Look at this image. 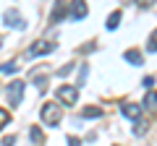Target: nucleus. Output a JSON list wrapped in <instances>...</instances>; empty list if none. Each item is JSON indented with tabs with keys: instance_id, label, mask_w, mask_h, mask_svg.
Listing matches in <instances>:
<instances>
[{
	"instance_id": "1",
	"label": "nucleus",
	"mask_w": 157,
	"mask_h": 146,
	"mask_svg": "<svg viewBox=\"0 0 157 146\" xmlns=\"http://www.w3.org/2000/svg\"><path fill=\"white\" fill-rule=\"evenodd\" d=\"M63 120V107L58 104V102H47L45 107H42V123L50 125V128H55V125H60Z\"/></svg>"
},
{
	"instance_id": "2",
	"label": "nucleus",
	"mask_w": 157,
	"mask_h": 146,
	"mask_svg": "<svg viewBox=\"0 0 157 146\" xmlns=\"http://www.w3.org/2000/svg\"><path fill=\"white\" fill-rule=\"evenodd\" d=\"M55 97H58L66 107H71V104H76V102H78V89H76V86H66V84H63V86H58Z\"/></svg>"
},
{
	"instance_id": "3",
	"label": "nucleus",
	"mask_w": 157,
	"mask_h": 146,
	"mask_svg": "<svg viewBox=\"0 0 157 146\" xmlns=\"http://www.w3.org/2000/svg\"><path fill=\"white\" fill-rule=\"evenodd\" d=\"M24 89H26L24 81H11V86H8V102H11V107H18V104H21Z\"/></svg>"
},
{
	"instance_id": "4",
	"label": "nucleus",
	"mask_w": 157,
	"mask_h": 146,
	"mask_svg": "<svg viewBox=\"0 0 157 146\" xmlns=\"http://www.w3.org/2000/svg\"><path fill=\"white\" fill-rule=\"evenodd\" d=\"M3 24H6V26H11V29H24V26H26V24H24V18H21V13H18L16 8L6 11V16H3Z\"/></svg>"
},
{
	"instance_id": "5",
	"label": "nucleus",
	"mask_w": 157,
	"mask_h": 146,
	"mask_svg": "<svg viewBox=\"0 0 157 146\" xmlns=\"http://www.w3.org/2000/svg\"><path fill=\"white\" fill-rule=\"evenodd\" d=\"M55 50V42H34L32 50H29V57H39V55H47V52Z\"/></svg>"
},
{
	"instance_id": "6",
	"label": "nucleus",
	"mask_w": 157,
	"mask_h": 146,
	"mask_svg": "<svg viewBox=\"0 0 157 146\" xmlns=\"http://www.w3.org/2000/svg\"><path fill=\"white\" fill-rule=\"evenodd\" d=\"M86 13H89V8H86L84 0H73V5H71V18H73V21L86 18Z\"/></svg>"
},
{
	"instance_id": "7",
	"label": "nucleus",
	"mask_w": 157,
	"mask_h": 146,
	"mask_svg": "<svg viewBox=\"0 0 157 146\" xmlns=\"http://www.w3.org/2000/svg\"><path fill=\"white\" fill-rule=\"evenodd\" d=\"M63 16H66V3L63 0H55V5H52V13H50V21L52 24H60Z\"/></svg>"
},
{
	"instance_id": "8",
	"label": "nucleus",
	"mask_w": 157,
	"mask_h": 146,
	"mask_svg": "<svg viewBox=\"0 0 157 146\" xmlns=\"http://www.w3.org/2000/svg\"><path fill=\"white\" fill-rule=\"evenodd\" d=\"M121 110H123V115L128 120H139L141 118V104H123Z\"/></svg>"
},
{
	"instance_id": "9",
	"label": "nucleus",
	"mask_w": 157,
	"mask_h": 146,
	"mask_svg": "<svg viewBox=\"0 0 157 146\" xmlns=\"http://www.w3.org/2000/svg\"><path fill=\"white\" fill-rule=\"evenodd\" d=\"M29 136H32V144L34 146H42V144H45V136H42V130H39V128H32V130H29Z\"/></svg>"
},
{
	"instance_id": "10",
	"label": "nucleus",
	"mask_w": 157,
	"mask_h": 146,
	"mask_svg": "<svg viewBox=\"0 0 157 146\" xmlns=\"http://www.w3.org/2000/svg\"><path fill=\"white\" fill-rule=\"evenodd\" d=\"M126 60H128L131 65H141V52L139 50H128L126 52Z\"/></svg>"
},
{
	"instance_id": "11",
	"label": "nucleus",
	"mask_w": 157,
	"mask_h": 146,
	"mask_svg": "<svg viewBox=\"0 0 157 146\" xmlns=\"http://www.w3.org/2000/svg\"><path fill=\"white\" fill-rule=\"evenodd\" d=\"M118 24H121V11H113L110 16H107V29H118Z\"/></svg>"
},
{
	"instance_id": "12",
	"label": "nucleus",
	"mask_w": 157,
	"mask_h": 146,
	"mask_svg": "<svg viewBox=\"0 0 157 146\" xmlns=\"http://www.w3.org/2000/svg\"><path fill=\"white\" fill-rule=\"evenodd\" d=\"M81 118H102V110H100V107H84Z\"/></svg>"
},
{
	"instance_id": "13",
	"label": "nucleus",
	"mask_w": 157,
	"mask_h": 146,
	"mask_svg": "<svg viewBox=\"0 0 157 146\" xmlns=\"http://www.w3.org/2000/svg\"><path fill=\"white\" fill-rule=\"evenodd\" d=\"M134 123H136V125H134V133H136V136H141L147 128H149V123H144L141 118H139V120H134Z\"/></svg>"
},
{
	"instance_id": "14",
	"label": "nucleus",
	"mask_w": 157,
	"mask_h": 146,
	"mask_svg": "<svg viewBox=\"0 0 157 146\" xmlns=\"http://www.w3.org/2000/svg\"><path fill=\"white\" fill-rule=\"evenodd\" d=\"M144 104H147V110H155V107H157V94H155V91H149V94H147Z\"/></svg>"
},
{
	"instance_id": "15",
	"label": "nucleus",
	"mask_w": 157,
	"mask_h": 146,
	"mask_svg": "<svg viewBox=\"0 0 157 146\" xmlns=\"http://www.w3.org/2000/svg\"><path fill=\"white\" fill-rule=\"evenodd\" d=\"M147 50H149V52H157V29H155V31H152L149 42H147Z\"/></svg>"
},
{
	"instance_id": "16",
	"label": "nucleus",
	"mask_w": 157,
	"mask_h": 146,
	"mask_svg": "<svg viewBox=\"0 0 157 146\" xmlns=\"http://www.w3.org/2000/svg\"><path fill=\"white\" fill-rule=\"evenodd\" d=\"M8 123H11V112L8 110H0V128H6Z\"/></svg>"
},
{
	"instance_id": "17",
	"label": "nucleus",
	"mask_w": 157,
	"mask_h": 146,
	"mask_svg": "<svg viewBox=\"0 0 157 146\" xmlns=\"http://www.w3.org/2000/svg\"><path fill=\"white\" fill-rule=\"evenodd\" d=\"M18 68V63H6V65H0V73H13Z\"/></svg>"
},
{
	"instance_id": "18",
	"label": "nucleus",
	"mask_w": 157,
	"mask_h": 146,
	"mask_svg": "<svg viewBox=\"0 0 157 146\" xmlns=\"http://www.w3.org/2000/svg\"><path fill=\"white\" fill-rule=\"evenodd\" d=\"M86 73H89V68H86V65L78 68V84H84V81H86Z\"/></svg>"
},
{
	"instance_id": "19",
	"label": "nucleus",
	"mask_w": 157,
	"mask_h": 146,
	"mask_svg": "<svg viewBox=\"0 0 157 146\" xmlns=\"http://www.w3.org/2000/svg\"><path fill=\"white\" fill-rule=\"evenodd\" d=\"M152 84H155V78H152V76H147V78H141V86H144V89H152Z\"/></svg>"
},
{
	"instance_id": "20",
	"label": "nucleus",
	"mask_w": 157,
	"mask_h": 146,
	"mask_svg": "<svg viewBox=\"0 0 157 146\" xmlns=\"http://www.w3.org/2000/svg\"><path fill=\"white\" fill-rule=\"evenodd\" d=\"M68 146H81V141H78L76 136H68Z\"/></svg>"
},
{
	"instance_id": "21",
	"label": "nucleus",
	"mask_w": 157,
	"mask_h": 146,
	"mask_svg": "<svg viewBox=\"0 0 157 146\" xmlns=\"http://www.w3.org/2000/svg\"><path fill=\"white\" fill-rule=\"evenodd\" d=\"M16 144V138H13V136H6V138H3V146H13Z\"/></svg>"
},
{
	"instance_id": "22",
	"label": "nucleus",
	"mask_w": 157,
	"mask_h": 146,
	"mask_svg": "<svg viewBox=\"0 0 157 146\" xmlns=\"http://www.w3.org/2000/svg\"><path fill=\"white\" fill-rule=\"evenodd\" d=\"M155 0H136V5H141V8H149Z\"/></svg>"
},
{
	"instance_id": "23",
	"label": "nucleus",
	"mask_w": 157,
	"mask_h": 146,
	"mask_svg": "<svg viewBox=\"0 0 157 146\" xmlns=\"http://www.w3.org/2000/svg\"><path fill=\"white\" fill-rule=\"evenodd\" d=\"M0 47H3V37H0Z\"/></svg>"
},
{
	"instance_id": "24",
	"label": "nucleus",
	"mask_w": 157,
	"mask_h": 146,
	"mask_svg": "<svg viewBox=\"0 0 157 146\" xmlns=\"http://www.w3.org/2000/svg\"><path fill=\"white\" fill-rule=\"evenodd\" d=\"M115 146H118V144H115Z\"/></svg>"
}]
</instances>
